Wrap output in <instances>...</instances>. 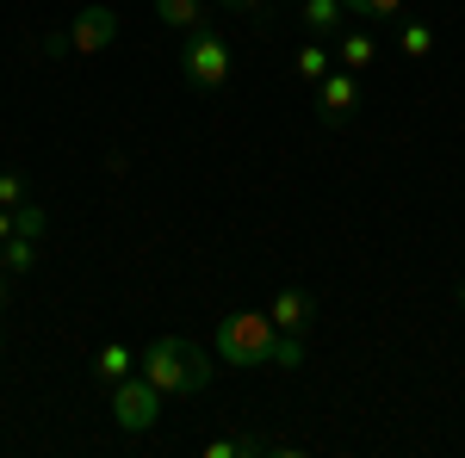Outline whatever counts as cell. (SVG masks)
<instances>
[{
    "instance_id": "cell-18",
    "label": "cell",
    "mask_w": 465,
    "mask_h": 458,
    "mask_svg": "<svg viewBox=\"0 0 465 458\" xmlns=\"http://www.w3.org/2000/svg\"><path fill=\"white\" fill-rule=\"evenodd\" d=\"M0 205H6V211H19V205H25V174H13V168L0 174Z\"/></svg>"
},
{
    "instance_id": "cell-4",
    "label": "cell",
    "mask_w": 465,
    "mask_h": 458,
    "mask_svg": "<svg viewBox=\"0 0 465 458\" xmlns=\"http://www.w3.org/2000/svg\"><path fill=\"white\" fill-rule=\"evenodd\" d=\"M112 422H118V434H149V427L162 422V390L149 385L143 372L118 378L112 385Z\"/></svg>"
},
{
    "instance_id": "cell-23",
    "label": "cell",
    "mask_w": 465,
    "mask_h": 458,
    "mask_svg": "<svg viewBox=\"0 0 465 458\" xmlns=\"http://www.w3.org/2000/svg\"><path fill=\"white\" fill-rule=\"evenodd\" d=\"M0 353H6V328H0Z\"/></svg>"
},
{
    "instance_id": "cell-15",
    "label": "cell",
    "mask_w": 465,
    "mask_h": 458,
    "mask_svg": "<svg viewBox=\"0 0 465 458\" xmlns=\"http://www.w3.org/2000/svg\"><path fill=\"white\" fill-rule=\"evenodd\" d=\"M13 229H19V236H32V242H44V229H50V211H44V205H32V199H25V205H19V211H13Z\"/></svg>"
},
{
    "instance_id": "cell-16",
    "label": "cell",
    "mask_w": 465,
    "mask_h": 458,
    "mask_svg": "<svg viewBox=\"0 0 465 458\" xmlns=\"http://www.w3.org/2000/svg\"><path fill=\"white\" fill-rule=\"evenodd\" d=\"M348 6V19H397L403 13V0H341Z\"/></svg>"
},
{
    "instance_id": "cell-22",
    "label": "cell",
    "mask_w": 465,
    "mask_h": 458,
    "mask_svg": "<svg viewBox=\"0 0 465 458\" xmlns=\"http://www.w3.org/2000/svg\"><path fill=\"white\" fill-rule=\"evenodd\" d=\"M453 297H460V310H465V279H460V291H453Z\"/></svg>"
},
{
    "instance_id": "cell-7",
    "label": "cell",
    "mask_w": 465,
    "mask_h": 458,
    "mask_svg": "<svg viewBox=\"0 0 465 458\" xmlns=\"http://www.w3.org/2000/svg\"><path fill=\"white\" fill-rule=\"evenodd\" d=\"M267 317H273L280 335H304V328L317 322V297H311L304 285H286V291L273 297V310H267Z\"/></svg>"
},
{
    "instance_id": "cell-1",
    "label": "cell",
    "mask_w": 465,
    "mask_h": 458,
    "mask_svg": "<svg viewBox=\"0 0 465 458\" xmlns=\"http://www.w3.org/2000/svg\"><path fill=\"white\" fill-rule=\"evenodd\" d=\"M137 372L162 396H199V390L212 385V353L199 347V341H186V335H162V341H149L137 353Z\"/></svg>"
},
{
    "instance_id": "cell-14",
    "label": "cell",
    "mask_w": 465,
    "mask_h": 458,
    "mask_svg": "<svg viewBox=\"0 0 465 458\" xmlns=\"http://www.w3.org/2000/svg\"><path fill=\"white\" fill-rule=\"evenodd\" d=\"M397 50H403L410 63H422V56H434V32L429 25H403V32H397Z\"/></svg>"
},
{
    "instance_id": "cell-24",
    "label": "cell",
    "mask_w": 465,
    "mask_h": 458,
    "mask_svg": "<svg viewBox=\"0 0 465 458\" xmlns=\"http://www.w3.org/2000/svg\"><path fill=\"white\" fill-rule=\"evenodd\" d=\"M292 6H298V0H292Z\"/></svg>"
},
{
    "instance_id": "cell-8",
    "label": "cell",
    "mask_w": 465,
    "mask_h": 458,
    "mask_svg": "<svg viewBox=\"0 0 465 458\" xmlns=\"http://www.w3.org/2000/svg\"><path fill=\"white\" fill-rule=\"evenodd\" d=\"M298 19H304L311 37H335L341 19H348V6H341V0H298Z\"/></svg>"
},
{
    "instance_id": "cell-9",
    "label": "cell",
    "mask_w": 465,
    "mask_h": 458,
    "mask_svg": "<svg viewBox=\"0 0 465 458\" xmlns=\"http://www.w3.org/2000/svg\"><path fill=\"white\" fill-rule=\"evenodd\" d=\"M137 372V353L124 347V341H106V347L94 353V378L100 385H118V378H131Z\"/></svg>"
},
{
    "instance_id": "cell-17",
    "label": "cell",
    "mask_w": 465,
    "mask_h": 458,
    "mask_svg": "<svg viewBox=\"0 0 465 458\" xmlns=\"http://www.w3.org/2000/svg\"><path fill=\"white\" fill-rule=\"evenodd\" d=\"M273 365H280V372H298V365H304V335H280V341H273Z\"/></svg>"
},
{
    "instance_id": "cell-20",
    "label": "cell",
    "mask_w": 465,
    "mask_h": 458,
    "mask_svg": "<svg viewBox=\"0 0 465 458\" xmlns=\"http://www.w3.org/2000/svg\"><path fill=\"white\" fill-rule=\"evenodd\" d=\"M6 236H13V211L0 205V242H6Z\"/></svg>"
},
{
    "instance_id": "cell-12",
    "label": "cell",
    "mask_w": 465,
    "mask_h": 458,
    "mask_svg": "<svg viewBox=\"0 0 465 458\" xmlns=\"http://www.w3.org/2000/svg\"><path fill=\"white\" fill-rule=\"evenodd\" d=\"M0 267H6L13 279H19V273H32V267H37V242H32V236H19V229H13V236L0 242Z\"/></svg>"
},
{
    "instance_id": "cell-2",
    "label": "cell",
    "mask_w": 465,
    "mask_h": 458,
    "mask_svg": "<svg viewBox=\"0 0 465 458\" xmlns=\"http://www.w3.org/2000/svg\"><path fill=\"white\" fill-rule=\"evenodd\" d=\"M273 341H280V328H273V317H261V310H230V317L217 322V359L236 365V372L273 365Z\"/></svg>"
},
{
    "instance_id": "cell-10",
    "label": "cell",
    "mask_w": 465,
    "mask_h": 458,
    "mask_svg": "<svg viewBox=\"0 0 465 458\" xmlns=\"http://www.w3.org/2000/svg\"><path fill=\"white\" fill-rule=\"evenodd\" d=\"M155 19L168 32H199L205 25V0H155Z\"/></svg>"
},
{
    "instance_id": "cell-5",
    "label": "cell",
    "mask_w": 465,
    "mask_h": 458,
    "mask_svg": "<svg viewBox=\"0 0 465 458\" xmlns=\"http://www.w3.org/2000/svg\"><path fill=\"white\" fill-rule=\"evenodd\" d=\"M112 44H118V13H112V6H81L69 19V50L74 56H100Z\"/></svg>"
},
{
    "instance_id": "cell-21",
    "label": "cell",
    "mask_w": 465,
    "mask_h": 458,
    "mask_svg": "<svg viewBox=\"0 0 465 458\" xmlns=\"http://www.w3.org/2000/svg\"><path fill=\"white\" fill-rule=\"evenodd\" d=\"M6 285H13V273H0V310H6Z\"/></svg>"
},
{
    "instance_id": "cell-13",
    "label": "cell",
    "mask_w": 465,
    "mask_h": 458,
    "mask_svg": "<svg viewBox=\"0 0 465 458\" xmlns=\"http://www.w3.org/2000/svg\"><path fill=\"white\" fill-rule=\"evenodd\" d=\"M292 69H298V81H311V87H317V81H322L329 69H335V63H329V50H322L317 37H311V44L298 50V63H292Z\"/></svg>"
},
{
    "instance_id": "cell-19",
    "label": "cell",
    "mask_w": 465,
    "mask_h": 458,
    "mask_svg": "<svg viewBox=\"0 0 465 458\" xmlns=\"http://www.w3.org/2000/svg\"><path fill=\"white\" fill-rule=\"evenodd\" d=\"M217 6H230V13H261L267 0H217Z\"/></svg>"
},
{
    "instance_id": "cell-3",
    "label": "cell",
    "mask_w": 465,
    "mask_h": 458,
    "mask_svg": "<svg viewBox=\"0 0 465 458\" xmlns=\"http://www.w3.org/2000/svg\"><path fill=\"white\" fill-rule=\"evenodd\" d=\"M180 69H186V81H193L199 93H217V87L230 81V44H223L212 25L186 32V44H180Z\"/></svg>"
},
{
    "instance_id": "cell-6",
    "label": "cell",
    "mask_w": 465,
    "mask_h": 458,
    "mask_svg": "<svg viewBox=\"0 0 465 458\" xmlns=\"http://www.w3.org/2000/svg\"><path fill=\"white\" fill-rule=\"evenodd\" d=\"M317 100H322V124H335V131H341V124L354 118V106H360V81L348 69H329L317 81Z\"/></svg>"
},
{
    "instance_id": "cell-11",
    "label": "cell",
    "mask_w": 465,
    "mask_h": 458,
    "mask_svg": "<svg viewBox=\"0 0 465 458\" xmlns=\"http://www.w3.org/2000/svg\"><path fill=\"white\" fill-rule=\"evenodd\" d=\"M335 63H341V69H372V63H379V44H372V32H341V44H335Z\"/></svg>"
}]
</instances>
